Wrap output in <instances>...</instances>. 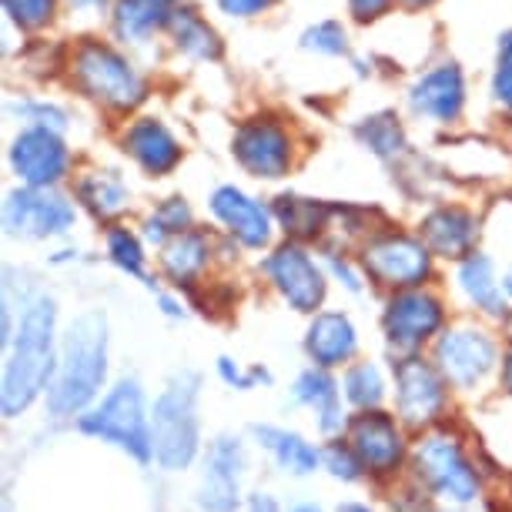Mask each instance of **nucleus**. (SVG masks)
Listing matches in <instances>:
<instances>
[{
	"label": "nucleus",
	"mask_w": 512,
	"mask_h": 512,
	"mask_svg": "<svg viewBox=\"0 0 512 512\" xmlns=\"http://www.w3.org/2000/svg\"><path fill=\"white\" fill-rule=\"evenodd\" d=\"M108 379V318L98 308L77 315L57 345V365L47 385V412L54 419L84 415Z\"/></svg>",
	"instance_id": "f257e3e1"
},
{
	"label": "nucleus",
	"mask_w": 512,
	"mask_h": 512,
	"mask_svg": "<svg viewBox=\"0 0 512 512\" xmlns=\"http://www.w3.org/2000/svg\"><path fill=\"white\" fill-rule=\"evenodd\" d=\"M54 328H57V308L47 295L34 298L24 308L21 322L14 328V338L7 345V362H4V385H0V409L7 419L24 415L31 405L47 392L57 365V345H54Z\"/></svg>",
	"instance_id": "f03ea898"
},
{
	"label": "nucleus",
	"mask_w": 512,
	"mask_h": 512,
	"mask_svg": "<svg viewBox=\"0 0 512 512\" xmlns=\"http://www.w3.org/2000/svg\"><path fill=\"white\" fill-rule=\"evenodd\" d=\"M409 459L419 489L429 492L432 499H442L449 506H469L479 499L482 476L456 432L425 429Z\"/></svg>",
	"instance_id": "7ed1b4c3"
},
{
	"label": "nucleus",
	"mask_w": 512,
	"mask_h": 512,
	"mask_svg": "<svg viewBox=\"0 0 512 512\" xmlns=\"http://www.w3.org/2000/svg\"><path fill=\"white\" fill-rule=\"evenodd\" d=\"M151 446L154 462L168 472L188 469L198 459V375L185 372L151 405Z\"/></svg>",
	"instance_id": "20e7f679"
},
{
	"label": "nucleus",
	"mask_w": 512,
	"mask_h": 512,
	"mask_svg": "<svg viewBox=\"0 0 512 512\" xmlns=\"http://www.w3.org/2000/svg\"><path fill=\"white\" fill-rule=\"evenodd\" d=\"M77 429L84 436L111 442L121 452H128L138 462H154L151 446V412L144 405V392L134 379H121L104 395L101 405H94L84 415H77Z\"/></svg>",
	"instance_id": "39448f33"
},
{
	"label": "nucleus",
	"mask_w": 512,
	"mask_h": 512,
	"mask_svg": "<svg viewBox=\"0 0 512 512\" xmlns=\"http://www.w3.org/2000/svg\"><path fill=\"white\" fill-rule=\"evenodd\" d=\"M71 77L91 101H98L111 111H131L144 98V81L134 71V64L101 41L77 44L71 57Z\"/></svg>",
	"instance_id": "423d86ee"
},
{
	"label": "nucleus",
	"mask_w": 512,
	"mask_h": 512,
	"mask_svg": "<svg viewBox=\"0 0 512 512\" xmlns=\"http://www.w3.org/2000/svg\"><path fill=\"white\" fill-rule=\"evenodd\" d=\"M362 268L375 285H385L392 292L405 288H422L432 275V251L422 238L385 231V235L369 238L362 251Z\"/></svg>",
	"instance_id": "0eeeda50"
},
{
	"label": "nucleus",
	"mask_w": 512,
	"mask_h": 512,
	"mask_svg": "<svg viewBox=\"0 0 512 512\" xmlns=\"http://www.w3.org/2000/svg\"><path fill=\"white\" fill-rule=\"evenodd\" d=\"M432 362L439 365V372L446 375V382L452 389L476 392L499 362L496 338H492L486 328H476V325L446 328V332L436 338Z\"/></svg>",
	"instance_id": "6e6552de"
},
{
	"label": "nucleus",
	"mask_w": 512,
	"mask_h": 512,
	"mask_svg": "<svg viewBox=\"0 0 512 512\" xmlns=\"http://www.w3.org/2000/svg\"><path fill=\"white\" fill-rule=\"evenodd\" d=\"M446 375L436 362H425L419 355H405L395 362V415L409 429H432L446 415Z\"/></svg>",
	"instance_id": "1a4fd4ad"
},
{
	"label": "nucleus",
	"mask_w": 512,
	"mask_h": 512,
	"mask_svg": "<svg viewBox=\"0 0 512 512\" xmlns=\"http://www.w3.org/2000/svg\"><path fill=\"white\" fill-rule=\"evenodd\" d=\"M345 439L359 452L369 476H395L405 466V459L412 456L402 422L382 409H365L352 415L349 425H345Z\"/></svg>",
	"instance_id": "9d476101"
},
{
	"label": "nucleus",
	"mask_w": 512,
	"mask_h": 512,
	"mask_svg": "<svg viewBox=\"0 0 512 512\" xmlns=\"http://www.w3.org/2000/svg\"><path fill=\"white\" fill-rule=\"evenodd\" d=\"M442 322H446V308L436 295L422 292V288H405V292H395L385 305L382 332L395 352L412 355L432 335H439Z\"/></svg>",
	"instance_id": "9b49d317"
},
{
	"label": "nucleus",
	"mask_w": 512,
	"mask_h": 512,
	"mask_svg": "<svg viewBox=\"0 0 512 512\" xmlns=\"http://www.w3.org/2000/svg\"><path fill=\"white\" fill-rule=\"evenodd\" d=\"M4 228L14 238H54L74 228V205L51 188H17L4 201Z\"/></svg>",
	"instance_id": "f8f14e48"
},
{
	"label": "nucleus",
	"mask_w": 512,
	"mask_h": 512,
	"mask_svg": "<svg viewBox=\"0 0 512 512\" xmlns=\"http://www.w3.org/2000/svg\"><path fill=\"white\" fill-rule=\"evenodd\" d=\"M265 275L275 292L288 302V308H295L302 315H312L315 308H322L328 278L302 245L288 241V245L275 248L265 258Z\"/></svg>",
	"instance_id": "ddd939ff"
},
{
	"label": "nucleus",
	"mask_w": 512,
	"mask_h": 512,
	"mask_svg": "<svg viewBox=\"0 0 512 512\" xmlns=\"http://www.w3.org/2000/svg\"><path fill=\"white\" fill-rule=\"evenodd\" d=\"M241 476H245V446L238 436H218L205 452L198 506L205 512H238Z\"/></svg>",
	"instance_id": "4468645a"
},
{
	"label": "nucleus",
	"mask_w": 512,
	"mask_h": 512,
	"mask_svg": "<svg viewBox=\"0 0 512 512\" xmlns=\"http://www.w3.org/2000/svg\"><path fill=\"white\" fill-rule=\"evenodd\" d=\"M231 151L241 168L255 178H282L292 164V138L278 121L272 118H251L235 131Z\"/></svg>",
	"instance_id": "2eb2a0df"
},
{
	"label": "nucleus",
	"mask_w": 512,
	"mask_h": 512,
	"mask_svg": "<svg viewBox=\"0 0 512 512\" xmlns=\"http://www.w3.org/2000/svg\"><path fill=\"white\" fill-rule=\"evenodd\" d=\"M11 164L17 171V178L31 188H51L67 175V154L61 131L51 128H27L14 138L11 144Z\"/></svg>",
	"instance_id": "dca6fc26"
},
{
	"label": "nucleus",
	"mask_w": 512,
	"mask_h": 512,
	"mask_svg": "<svg viewBox=\"0 0 512 512\" xmlns=\"http://www.w3.org/2000/svg\"><path fill=\"white\" fill-rule=\"evenodd\" d=\"M211 211L228 228V235L241 241L245 248H265L272 241V215L255 198H248L245 191L231 185L218 188L211 195Z\"/></svg>",
	"instance_id": "f3484780"
},
{
	"label": "nucleus",
	"mask_w": 512,
	"mask_h": 512,
	"mask_svg": "<svg viewBox=\"0 0 512 512\" xmlns=\"http://www.w3.org/2000/svg\"><path fill=\"white\" fill-rule=\"evenodd\" d=\"M462 101H466V81L456 64H439L436 71L422 74L409 91L412 111L442 124L459 118Z\"/></svg>",
	"instance_id": "a211bd4d"
},
{
	"label": "nucleus",
	"mask_w": 512,
	"mask_h": 512,
	"mask_svg": "<svg viewBox=\"0 0 512 512\" xmlns=\"http://www.w3.org/2000/svg\"><path fill=\"white\" fill-rule=\"evenodd\" d=\"M305 352L312 365H322V369L349 365L359 352V332L352 318L342 312H318L305 332Z\"/></svg>",
	"instance_id": "6ab92c4d"
},
{
	"label": "nucleus",
	"mask_w": 512,
	"mask_h": 512,
	"mask_svg": "<svg viewBox=\"0 0 512 512\" xmlns=\"http://www.w3.org/2000/svg\"><path fill=\"white\" fill-rule=\"evenodd\" d=\"M124 151L141 164L148 175H168L181 161V144L161 121L141 118L124 131Z\"/></svg>",
	"instance_id": "aec40b11"
},
{
	"label": "nucleus",
	"mask_w": 512,
	"mask_h": 512,
	"mask_svg": "<svg viewBox=\"0 0 512 512\" xmlns=\"http://www.w3.org/2000/svg\"><path fill=\"white\" fill-rule=\"evenodd\" d=\"M479 238V221L462 208H436L422 221V241L439 258H469Z\"/></svg>",
	"instance_id": "412c9836"
},
{
	"label": "nucleus",
	"mask_w": 512,
	"mask_h": 512,
	"mask_svg": "<svg viewBox=\"0 0 512 512\" xmlns=\"http://www.w3.org/2000/svg\"><path fill=\"white\" fill-rule=\"evenodd\" d=\"M292 395L298 405H308L318 419V432L328 439H335L338 432L345 429V415H342V395H338V382L328 375V369L322 365H312L295 379Z\"/></svg>",
	"instance_id": "4be33fe9"
},
{
	"label": "nucleus",
	"mask_w": 512,
	"mask_h": 512,
	"mask_svg": "<svg viewBox=\"0 0 512 512\" xmlns=\"http://www.w3.org/2000/svg\"><path fill=\"white\" fill-rule=\"evenodd\" d=\"M255 439L288 476H312L322 466V449L302 439L298 432L278 429V425H255Z\"/></svg>",
	"instance_id": "5701e85b"
},
{
	"label": "nucleus",
	"mask_w": 512,
	"mask_h": 512,
	"mask_svg": "<svg viewBox=\"0 0 512 512\" xmlns=\"http://www.w3.org/2000/svg\"><path fill=\"white\" fill-rule=\"evenodd\" d=\"M211 262V241L201 231H181L161 245V268L175 285H195Z\"/></svg>",
	"instance_id": "b1692460"
},
{
	"label": "nucleus",
	"mask_w": 512,
	"mask_h": 512,
	"mask_svg": "<svg viewBox=\"0 0 512 512\" xmlns=\"http://www.w3.org/2000/svg\"><path fill=\"white\" fill-rule=\"evenodd\" d=\"M459 288H462V295H466L469 302L479 308V312L496 315V318H502V315L509 312L506 285L496 282V268H492L489 258L479 255V251H472L469 258H462V265H459Z\"/></svg>",
	"instance_id": "393cba45"
},
{
	"label": "nucleus",
	"mask_w": 512,
	"mask_h": 512,
	"mask_svg": "<svg viewBox=\"0 0 512 512\" xmlns=\"http://www.w3.org/2000/svg\"><path fill=\"white\" fill-rule=\"evenodd\" d=\"M77 198H81L98 218L121 215L131 201L128 188H124V181L114 175V171H91V175H84L77 181Z\"/></svg>",
	"instance_id": "a878e982"
},
{
	"label": "nucleus",
	"mask_w": 512,
	"mask_h": 512,
	"mask_svg": "<svg viewBox=\"0 0 512 512\" xmlns=\"http://www.w3.org/2000/svg\"><path fill=\"white\" fill-rule=\"evenodd\" d=\"M168 27H171V34H175L178 51H185L188 57H195V61H215L221 54L218 34L211 31L195 11H171Z\"/></svg>",
	"instance_id": "bb28decb"
},
{
	"label": "nucleus",
	"mask_w": 512,
	"mask_h": 512,
	"mask_svg": "<svg viewBox=\"0 0 512 512\" xmlns=\"http://www.w3.org/2000/svg\"><path fill=\"white\" fill-rule=\"evenodd\" d=\"M161 24H168V17L158 0H118L114 7V31L131 44L148 41Z\"/></svg>",
	"instance_id": "cd10ccee"
},
{
	"label": "nucleus",
	"mask_w": 512,
	"mask_h": 512,
	"mask_svg": "<svg viewBox=\"0 0 512 512\" xmlns=\"http://www.w3.org/2000/svg\"><path fill=\"white\" fill-rule=\"evenodd\" d=\"M275 215L292 238H315V235H322V228L328 225V208L325 205L308 201V198H295V195L278 198Z\"/></svg>",
	"instance_id": "c85d7f7f"
},
{
	"label": "nucleus",
	"mask_w": 512,
	"mask_h": 512,
	"mask_svg": "<svg viewBox=\"0 0 512 512\" xmlns=\"http://www.w3.org/2000/svg\"><path fill=\"white\" fill-rule=\"evenodd\" d=\"M342 395L359 412L379 409V405L385 402V379H382L379 365H375V362H352L349 369H345Z\"/></svg>",
	"instance_id": "c756f323"
},
{
	"label": "nucleus",
	"mask_w": 512,
	"mask_h": 512,
	"mask_svg": "<svg viewBox=\"0 0 512 512\" xmlns=\"http://www.w3.org/2000/svg\"><path fill=\"white\" fill-rule=\"evenodd\" d=\"M188 228H191V208L181 198H168L151 211L148 221H144V238L161 248L168 238H175Z\"/></svg>",
	"instance_id": "7c9ffc66"
},
{
	"label": "nucleus",
	"mask_w": 512,
	"mask_h": 512,
	"mask_svg": "<svg viewBox=\"0 0 512 512\" xmlns=\"http://www.w3.org/2000/svg\"><path fill=\"white\" fill-rule=\"evenodd\" d=\"M359 138L362 144H369V151H375L379 158H395L405 148V134L402 124L392 118V114H375V118H365L359 124Z\"/></svg>",
	"instance_id": "2f4dec72"
},
{
	"label": "nucleus",
	"mask_w": 512,
	"mask_h": 512,
	"mask_svg": "<svg viewBox=\"0 0 512 512\" xmlns=\"http://www.w3.org/2000/svg\"><path fill=\"white\" fill-rule=\"evenodd\" d=\"M322 469H328V476L338 482H362L369 476L365 462L359 459V452L349 446V439H332L322 449Z\"/></svg>",
	"instance_id": "473e14b6"
},
{
	"label": "nucleus",
	"mask_w": 512,
	"mask_h": 512,
	"mask_svg": "<svg viewBox=\"0 0 512 512\" xmlns=\"http://www.w3.org/2000/svg\"><path fill=\"white\" fill-rule=\"evenodd\" d=\"M108 255L111 262L128 275H144V248L141 238L128 228H111L108 231Z\"/></svg>",
	"instance_id": "72a5a7b5"
},
{
	"label": "nucleus",
	"mask_w": 512,
	"mask_h": 512,
	"mask_svg": "<svg viewBox=\"0 0 512 512\" xmlns=\"http://www.w3.org/2000/svg\"><path fill=\"white\" fill-rule=\"evenodd\" d=\"M54 4L57 0H4V11L24 31H41L44 24H51Z\"/></svg>",
	"instance_id": "f704fd0d"
},
{
	"label": "nucleus",
	"mask_w": 512,
	"mask_h": 512,
	"mask_svg": "<svg viewBox=\"0 0 512 512\" xmlns=\"http://www.w3.org/2000/svg\"><path fill=\"white\" fill-rule=\"evenodd\" d=\"M305 47L308 51H318V54H345V31H342V24H335V21H322V24H315L312 31H305Z\"/></svg>",
	"instance_id": "c9c22d12"
},
{
	"label": "nucleus",
	"mask_w": 512,
	"mask_h": 512,
	"mask_svg": "<svg viewBox=\"0 0 512 512\" xmlns=\"http://www.w3.org/2000/svg\"><path fill=\"white\" fill-rule=\"evenodd\" d=\"M14 111L21 114L24 121H31L34 128H51V131H64L67 128V114L54 104L44 101H27V104H14Z\"/></svg>",
	"instance_id": "e433bc0d"
},
{
	"label": "nucleus",
	"mask_w": 512,
	"mask_h": 512,
	"mask_svg": "<svg viewBox=\"0 0 512 512\" xmlns=\"http://www.w3.org/2000/svg\"><path fill=\"white\" fill-rule=\"evenodd\" d=\"M218 375H221V382L225 385H235V389H255L258 382H272V375H268L265 369H251V372H241V365L238 362H231V359H218Z\"/></svg>",
	"instance_id": "4c0bfd02"
},
{
	"label": "nucleus",
	"mask_w": 512,
	"mask_h": 512,
	"mask_svg": "<svg viewBox=\"0 0 512 512\" xmlns=\"http://www.w3.org/2000/svg\"><path fill=\"white\" fill-rule=\"evenodd\" d=\"M492 91H496V98L512 111V57H499L496 77H492Z\"/></svg>",
	"instance_id": "58836bf2"
},
{
	"label": "nucleus",
	"mask_w": 512,
	"mask_h": 512,
	"mask_svg": "<svg viewBox=\"0 0 512 512\" xmlns=\"http://www.w3.org/2000/svg\"><path fill=\"white\" fill-rule=\"evenodd\" d=\"M272 4L275 0H218V7L228 17H255V14H265Z\"/></svg>",
	"instance_id": "ea45409f"
},
{
	"label": "nucleus",
	"mask_w": 512,
	"mask_h": 512,
	"mask_svg": "<svg viewBox=\"0 0 512 512\" xmlns=\"http://www.w3.org/2000/svg\"><path fill=\"white\" fill-rule=\"evenodd\" d=\"M328 268H332V275H335L345 288H349V292H359V288H362V278L352 272V265L345 262V258L332 255V258H328Z\"/></svg>",
	"instance_id": "a19ab883"
},
{
	"label": "nucleus",
	"mask_w": 512,
	"mask_h": 512,
	"mask_svg": "<svg viewBox=\"0 0 512 512\" xmlns=\"http://www.w3.org/2000/svg\"><path fill=\"white\" fill-rule=\"evenodd\" d=\"M392 0H349V11L359 17V21H375L379 14L389 11Z\"/></svg>",
	"instance_id": "79ce46f5"
},
{
	"label": "nucleus",
	"mask_w": 512,
	"mask_h": 512,
	"mask_svg": "<svg viewBox=\"0 0 512 512\" xmlns=\"http://www.w3.org/2000/svg\"><path fill=\"white\" fill-rule=\"evenodd\" d=\"M245 512H282V509H278V502L268 496V492H255V496L248 499Z\"/></svg>",
	"instance_id": "37998d69"
},
{
	"label": "nucleus",
	"mask_w": 512,
	"mask_h": 512,
	"mask_svg": "<svg viewBox=\"0 0 512 512\" xmlns=\"http://www.w3.org/2000/svg\"><path fill=\"white\" fill-rule=\"evenodd\" d=\"M502 389H506V395H512V349L502 355Z\"/></svg>",
	"instance_id": "c03bdc74"
},
{
	"label": "nucleus",
	"mask_w": 512,
	"mask_h": 512,
	"mask_svg": "<svg viewBox=\"0 0 512 512\" xmlns=\"http://www.w3.org/2000/svg\"><path fill=\"white\" fill-rule=\"evenodd\" d=\"M161 308H164V315H185V308H181L175 298H168V295H161Z\"/></svg>",
	"instance_id": "a18cd8bd"
},
{
	"label": "nucleus",
	"mask_w": 512,
	"mask_h": 512,
	"mask_svg": "<svg viewBox=\"0 0 512 512\" xmlns=\"http://www.w3.org/2000/svg\"><path fill=\"white\" fill-rule=\"evenodd\" d=\"M335 512H372V509L365 506V502H342V506H338Z\"/></svg>",
	"instance_id": "49530a36"
},
{
	"label": "nucleus",
	"mask_w": 512,
	"mask_h": 512,
	"mask_svg": "<svg viewBox=\"0 0 512 512\" xmlns=\"http://www.w3.org/2000/svg\"><path fill=\"white\" fill-rule=\"evenodd\" d=\"M74 7H81V11H88V7H101L104 0H71Z\"/></svg>",
	"instance_id": "de8ad7c7"
},
{
	"label": "nucleus",
	"mask_w": 512,
	"mask_h": 512,
	"mask_svg": "<svg viewBox=\"0 0 512 512\" xmlns=\"http://www.w3.org/2000/svg\"><path fill=\"white\" fill-rule=\"evenodd\" d=\"M288 512H322V509L312 506V502H302V506H295V509H288Z\"/></svg>",
	"instance_id": "09e8293b"
},
{
	"label": "nucleus",
	"mask_w": 512,
	"mask_h": 512,
	"mask_svg": "<svg viewBox=\"0 0 512 512\" xmlns=\"http://www.w3.org/2000/svg\"><path fill=\"white\" fill-rule=\"evenodd\" d=\"M402 4H405V7H429L432 0H402Z\"/></svg>",
	"instance_id": "8fccbe9b"
},
{
	"label": "nucleus",
	"mask_w": 512,
	"mask_h": 512,
	"mask_svg": "<svg viewBox=\"0 0 512 512\" xmlns=\"http://www.w3.org/2000/svg\"><path fill=\"white\" fill-rule=\"evenodd\" d=\"M158 4H171V0H158Z\"/></svg>",
	"instance_id": "3c124183"
},
{
	"label": "nucleus",
	"mask_w": 512,
	"mask_h": 512,
	"mask_svg": "<svg viewBox=\"0 0 512 512\" xmlns=\"http://www.w3.org/2000/svg\"><path fill=\"white\" fill-rule=\"evenodd\" d=\"M509 502H512V486H509Z\"/></svg>",
	"instance_id": "603ef678"
}]
</instances>
